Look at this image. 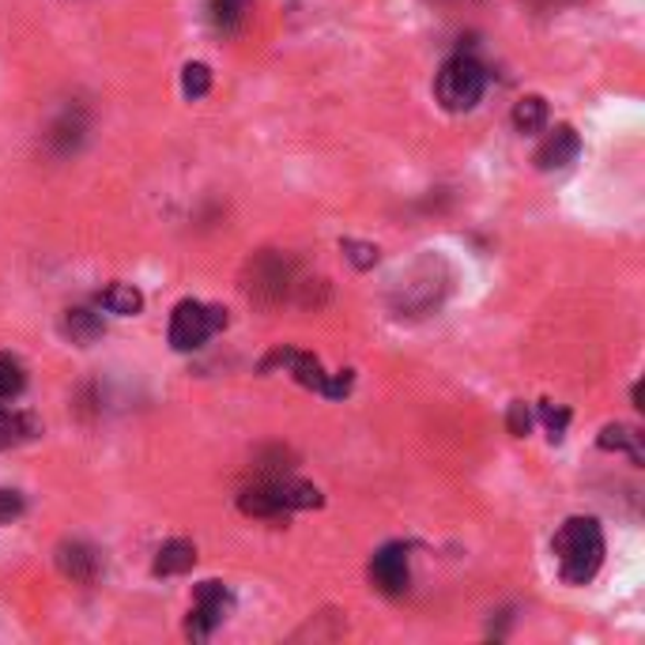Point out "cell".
<instances>
[{
	"instance_id": "cell-13",
	"label": "cell",
	"mask_w": 645,
	"mask_h": 645,
	"mask_svg": "<svg viewBox=\"0 0 645 645\" xmlns=\"http://www.w3.org/2000/svg\"><path fill=\"white\" fill-rule=\"evenodd\" d=\"M102 310L106 313H117V318H133V313L143 310V295L136 291L133 284H110L106 291L99 295Z\"/></svg>"
},
{
	"instance_id": "cell-11",
	"label": "cell",
	"mask_w": 645,
	"mask_h": 645,
	"mask_svg": "<svg viewBox=\"0 0 645 645\" xmlns=\"http://www.w3.org/2000/svg\"><path fill=\"white\" fill-rule=\"evenodd\" d=\"M193 563H197V548H193L189 540H166L163 548L156 551L151 571L159 577H177V574H189Z\"/></svg>"
},
{
	"instance_id": "cell-10",
	"label": "cell",
	"mask_w": 645,
	"mask_h": 645,
	"mask_svg": "<svg viewBox=\"0 0 645 645\" xmlns=\"http://www.w3.org/2000/svg\"><path fill=\"white\" fill-rule=\"evenodd\" d=\"M577 151H581V136H577L571 125H555L537 148V166L540 170H563L574 163Z\"/></svg>"
},
{
	"instance_id": "cell-4",
	"label": "cell",
	"mask_w": 645,
	"mask_h": 645,
	"mask_svg": "<svg viewBox=\"0 0 645 645\" xmlns=\"http://www.w3.org/2000/svg\"><path fill=\"white\" fill-rule=\"evenodd\" d=\"M272 367H284L295 381H299V385L313 389V393H321V396H329V401L347 396V393H352V385H355V373L352 370L325 373L313 355L295 352V347H279V352H272L265 359V370H272Z\"/></svg>"
},
{
	"instance_id": "cell-19",
	"label": "cell",
	"mask_w": 645,
	"mask_h": 645,
	"mask_svg": "<svg viewBox=\"0 0 645 645\" xmlns=\"http://www.w3.org/2000/svg\"><path fill=\"white\" fill-rule=\"evenodd\" d=\"M182 91H185V99H204V95H208V91H211V68L200 65V61L185 65L182 68Z\"/></svg>"
},
{
	"instance_id": "cell-24",
	"label": "cell",
	"mask_w": 645,
	"mask_h": 645,
	"mask_svg": "<svg viewBox=\"0 0 645 645\" xmlns=\"http://www.w3.org/2000/svg\"><path fill=\"white\" fill-rule=\"evenodd\" d=\"M344 253L352 257L355 268H370L373 261H378V250H373V245H367V242H352V238L344 242Z\"/></svg>"
},
{
	"instance_id": "cell-22",
	"label": "cell",
	"mask_w": 645,
	"mask_h": 645,
	"mask_svg": "<svg viewBox=\"0 0 645 645\" xmlns=\"http://www.w3.org/2000/svg\"><path fill=\"white\" fill-rule=\"evenodd\" d=\"M509 435H514V438H525V435H529V430H532V412H529V407H525V401H514V404H509Z\"/></svg>"
},
{
	"instance_id": "cell-21",
	"label": "cell",
	"mask_w": 645,
	"mask_h": 645,
	"mask_svg": "<svg viewBox=\"0 0 645 645\" xmlns=\"http://www.w3.org/2000/svg\"><path fill=\"white\" fill-rule=\"evenodd\" d=\"M80 136H83V125L76 122V117H65L61 125L54 129V143H57V151H76V143H80Z\"/></svg>"
},
{
	"instance_id": "cell-9",
	"label": "cell",
	"mask_w": 645,
	"mask_h": 645,
	"mask_svg": "<svg viewBox=\"0 0 645 645\" xmlns=\"http://www.w3.org/2000/svg\"><path fill=\"white\" fill-rule=\"evenodd\" d=\"M57 571L76 585H95L102 577V551L88 540H65L57 548Z\"/></svg>"
},
{
	"instance_id": "cell-12",
	"label": "cell",
	"mask_w": 645,
	"mask_h": 645,
	"mask_svg": "<svg viewBox=\"0 0 645 645\" xmlns=\"http://www.w3.org/2000/svg\"><path fill=\"white\" fill-rule=\"evenodd\" d=\"M61 329H65V336L72 339V344H80V347H91L95 339H102V333H106L102 318L95 310H88V306H76V310H68L65 321H61Z\"/></svg>"
},
{
	"instance_id": "cell-20",
	"label": "cell",
	"mask_w": 645,
	"mask_h": 645,
	"mask_svg": "<svg viewBox=\"0 0 645 645\" xmlns=\"http://www.w3.org/2000/svg\"><path fill=\"white\" fill-rule=\"evenodd\" d=\"M540 415H543V423H548L551 441H563L566 423H571V412H566V407H555L551 401H543V404H540Z\"/></svg>"
},
{
	"instance_id": "cell-16",
	"label": "cell",
	"mask_w": 645,
	"mask_h": 645,
	"mask_svg": "<svg viewBox=\"0 0 645 645\" xmlns=\"http://www.w3.org/2000/svg\"><path fill=\"white\" fill-rule=\"evenodd\" d=\"M34 430H38V423H34L31 415L0 407V449L15 446V441H23V438H34Z\"/></svg>"
},
{
	"instance_id": "cell-14",
	"label": "cell",
	"mask_w": 645,
	"mask_h": 645,
	"mask_svg": "<svg viewBox=\"0 0 645 645\" xmlns=\"http://www.w3.org/2000/svg\"><path fill=\"white\" fill-rule=\"evenodd\" d=\"M514 129L525 136H537L548 129V102H543L540 95H525L514 106Z\"/></svg>"
},
{
	"instance_id": "cell-1",
	"label": "cell",
	"mask_w": 645,
	"mask_h": 645,
	"mask_svg": "<svg viewBox=\"0 0 645 645\" xmlns=\"http://www.w3.org/2000/svg\"><path fill=\"white\" fill-rule=\"evenodd\" d=\"M555 555L566 585H589L604 563V532L592 517H571L555 537Z\"/></svg>"
},
{
	"instance_id": "cell-17",
	"label": "cell",
	"mask_w": 645,
	"mask_h": 645,
	"mask_svg": "<svg viewBox=\"0 0 645 645\" xmlns=\"http://www.w3.org/2000/svg\"><path fill=\"white\" fill-rule=\"evenodd\" d=\"M600 449H623V453L634 457V464H642V438H638V430L623 427V423L600 430Z\"/></svg>"
},
{
	"instance_id": "cell-2",
	"label": "cell",
	"mask_w": 645,
	"mask_h": 645,
	"mask_svg": "<svg viewBox=\"0 0 645 645\" xmlns=\"http://www.w3.org/2000/svg\"><path fill=\"white\" fill-rule=\"evenodd\" d=\"M325 498L313 483L291 480V475H268V480L253 483L238 495V509L250 517H287L295 509H318Z\"/></svg>"
},
{
	"instance_id": "cell-18",
	"label": "cell",
	"mask_w": 645,
	"mask_h": 645,
	"mask_svg": "<svg viewBox=\"0 0 645 645\" xmlns=\"http://www.w3.org/2000/svg\"><path fill=\"white\" fill-rule=\"evenodd\" d=\"M27 385V373H23V362L12 359V355H0V401H15Z\"/></svg>"
},
{
	"instance_id": "cell-23",
	"label": "cell",
	"mask_w": 645,
	"mask_h": 645,
	"mask_svg": "<svg viewBox=\"0 0 645 645\" xmlns=\"http://www.w3.org/2000/svg\"><path fill=\"white\" fill-rule=\"evenodd\" d=\"M23 495L20 491H8V487H0V525H8V521H15V517L23 514Z\"/></svg>"
},
{
	"instance_id": "cell-3",
	"label": "cell",
	"mask_w": 645,
	"mask_h": 645,
	"mask_svg": "<svg viewBox=\"0 0 645 645\" xmlns=\"http://www.w3.org/2000/svg\"><path fill=\"white\" fill-rule=\"evenodd\" d=\"M483 91H487V72H483V65L475 57L464 54L449 57L435 80V95L449 114H469L475 102L483 99Z\"/></svg>"
},
{
	"instance_id": "cell-5",
	"label": "cell",
	"mask_w": 645,
	"mask_h": 645,
	"mask_svg": "<svg viewBox=\"0 0 645 645\" xmlns=\"http://www.w3.org/2000/svg\"><path fill=\"white\" fill-rule=\"evenodd\" d=\"M219 329H227V310H219V306L185 299L170 313V344H174V352H197V347H204V339L216 336Z\"/></svg>"
},
{
	"instance_id": "cell-7",
	"label": "cell",
	"mask_w": 645,
	"mask_h": 645,
	"mask_svg": "<svg viewBox=\"0 0 645 645\" xmlns=\"http://www.w3.org/2000/svg\"><path fill=\"white\" fill-rule=\"evenodd\" d=\"M231 604H234V597L223 581H200L197 600H193V611H189V619H185V634L204 642L227 619Z\"/></svg>"
},
{
	"instance_id": "cell-15",
	"label": "cell",
	"mask_w": 645,
	"mask_h": 645,
	"mask_svg": "<svg viewBox=\"0 0 645 645\" xmlns=\"http://www.w3.org/2000/svg\"><path fill=\"white\" fill-rule=\"evenodd\" d=\"M245 12H250V0H208V20L219 34H234Z\"/></svg>"
},
{
	"instance_id": "cell-6",
	"label": "cell",
	"mask_w": 645,
	"mask_h": 645,
	"mask_svg": "<svg viewBox=\"0 0 645 645\" xmlns=\"http://www.w3.org/2000/svg\"><path fill=\"white\" fill-rule=\"evenodd\" d=\"M245 295L257 302H284L287 291L295 287V268L291 261L284 257V253H261L257 261H250V268H245Z\"/></svg>"
},
{
	"instance_id": "cell-8",
	"label": "cell",
	"mask_w": 645,
	"mask_h": 645,
	"mask_svg": "<svg viewBox=\"0 0 645 645\" xmlns=\"http://www.w3.org/2000/svg\"><path fill=\"white\" fill-rule=\"evenodd\" d=\"M412 581V571H407V548L404 543H385L378 555L370 558V585L385 597H401Z\"/></svg>"
}]
</instances>
